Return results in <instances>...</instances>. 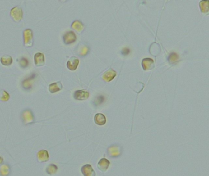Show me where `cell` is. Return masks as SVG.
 Returning <instances> with one entry per match:
<instances>
[{"label": "cell", "instance_id": "cell-3", "mask_svg": "<svg viewBox=\"0 0 209 176\" xmlns=\"http://www.w3.org/2000/svg\"><path fill=\"white\" fill-rule=\"evenodd\" d=\"M21 117L25 124L32 123L34 121V117L31 110H26L21 113Z\"/></svg>", "mask_w": 209, "mask_h": 176}, {"label": "cell", "instance_id": "cell-21", "mask_svg": "<svg viewBox=\"0 0 209 176\" xmlns=\"http://www.w3.org/2000/svg\"><path fill=\"white\" fill-rule=\"evenodd\" d=\"M10 98L9 94L4 90H1L0 91V100L1 101H7Z\"/></svg>", "mask_w": 209, "mask_h": 176}, {"label": "cell", "instance_id": "cell-6", "mask_svg": "<svg viewBox=\"0 0 209 176\" xmlns=\"http://www.w3.org/2000/svg\"><path fill=\"white\" fill-rule=\"evenodd\" d=\"M84 176H96V173L90 165H85L81 168Z\"/></svg>", "mask_w": 209, "mask_h": 176}, {"label": "cell", "instance_id": "cell-22", "mask_svg": "<svg viewBox=\"0 0 209 176\" xmlns=\"http://www.w3.org/2000/svg\"><path fill=\"white\" fill-rule=\"evenodd\" d=\"M200 7L201 11L203 13H207L209 12V1L206 3V6H203L201 2H200Z\"/></svg>", "mask_w": 209, "mask_h": 176}, {"label": "cell", "instance_id": "cell-16", "mask_svg": "<svg viewBox=\"0 0 209 176\" xmlns=\"http://www.w3.org/2000/svg\"><path fill=\"white\" fill-rule=\"evenodd\" d=\"M71 27H72V28H73L74 29L77 31V32H81L84 29V26H83L82 23L81 22H80L79 21H74L72 23V25H71Z\"/></svg>", "mask_w": 209, "mask_h": 176}, {"label": "cell", "instance_id": "cell-17", "mask_svg": "<svg viewBox=\"0 0 209 176\" xmlns=\"http://www.w3.org/2000/svg\"><path fill=\"white\" fill-rule=\"evenodd\" d=\"M35 74H33V75H32V76L31 77H29V78L25 79L23 81L22 86H23V87L24 89H29L31 88V81L35 78Z\"/></svg>", "mask_w": 209, "mask_h": 176}, {"label": "cell", "instance_id": "cell-12", "mask_svg": "<svg viewBox=\"0 0 209 176\" xmlns=\"http://www.w3.org/2000/svg\"><path fill=\"white\" fill-rule=\"evenodd\" d=\"M117 75V73L115 70H114L112 69H110L108 70L103 76V78L105 81L109 82L112 81L114 78Z\"/></svg>", "mask_w": 209, "mask_h": 176}, {"label": "cell", "instance_id": "cell-14", "mask_svg": "<svg viewBox=\"0 0 209 176\" xmlns=\"http://www.w3.org/2000/svg\"><path fill=\"white\" fill-rule=\"evenodd\" d=\"M95 122L99 125H103L106 123V118L104 115L98 113L96 114L95 116Z\"/></svg>", "mask_w": 209, "mask_h": 176}, {"label": "cell", "instance_id": "cell-7", "mask_svg": "<svg viewBox=\"0 0 209 176\" xmlns=\"http://www.w3.org/2000/svg\"><path fill=\"white\" fill-rule=\"evenodd\" d=\"M74 98L79 100H84L87 99L89 97V93L88 91L84 90H79L74 93Z\"/></svg>", "mask_w": 209, "mask_h": 176}, {"label": "cell", "instance_id": "cell-9", "mask_svg": "<svg viewBox=\"0 0 209 176\" xmlns=\"http://www.w3.org/2000/svg\"><path fill=\"white\" fill-rule=\"evenodd\" d=\"M62 88L63 86L62 84V83L60 81H58L50 84L49 86V91L53 94L61 91Z\"/></svg>", "mask_w": 209, "mask_h": 176}, {"label": "cell", "instance_id": "cell-24", "mask_svg": "<svg viewBox=\"0 0 209 176\" xmlns=\"http://www.w3.org/2000/svg\"><path fill=\"white\" fill-rule=\"evenodd\" d=\"M129 52H130V50H129V48H124V49L122 51V55H128V54L129 53Z\"/></svg>", "mask_w": 209, "mask_h": 176}, {"label": "cell", "instance_id": "cell-20", "mask_svg": "<svg viewBox=\"0 0 209 176\" xmlns=\"http://www.w3.org/2000/svg\"><path fill=\"white\" fill-rule=\"evenodd\" d=\"M179 61V56L177 53H172L169 56V61L172 64H175Z\"/></svg>", "mask_w": 209, "mask_h": 176}, {"label": "cell", "instance_id": "cell-11", "mask_svg": "<svg viewBox=\"0 0 209 176\" xmlns=\"http://www.w3.org/2000/svg\"><path fill=\"white\" fill-rule=\"evenodd\" d=\"M142 65L144 70H151L154 67V61L150 58L144 59L142 62Z\"/></svg>", "mask_w": 209, "mask_h": 176}, {"label": "cell", "instance_id": "cell-18", "mask_svg": "<svg viewBox=\"0 0 209 176\" xmlns=\"http://www.w3.org/2000/svg\"><path fill=\"white\" fill-rule=\"evenodd\" d=\"M57 169H58V168H57V166L55 165H54V164H50L46 168V172L49 174L52 175V174H55L57 173Z\"/></svg>", "mask_w": 209, "mask_h": 176}, {"label": "cell", "instance_id": "cell-25", "mask_svg": "<svg viewBox=\"0 0 209 176\" xmlns=\"http://www.w3.org/2000/svg\"><path fill=\"white\" fill-rule=\"evenodd\" d=\"M3 163V158L0 156V165Z\"/></svg>", "mask_w": 209, "mask_h": 176}, {"label": "cell", "instance_id": "cell-15", "mask_svg": "<svg viewBox=\"0 0 209 176\" xmlns=\"http://www.w3.org/2000/svg\"><path fill=\"white\" fill-rule=\"evenodd\" d=\"M1 62L3 65H10L12 63V58L11 56L6 55L1 58Z\"/></svg>", "mask_w": 209, "mask_h": 176}, {"label": "cell", "instance_id": "cell-23", "mask_svg": "<svg viewBox=\"0 0 209 176\" xmlns=\"http://www.w3.org/2000/svg\"><path fill=\"white\" fill-rule=\"evenodd\" d=\"M19 63H20V65L21 66L22 68H25L28 66V60L26 58H21L20 61H19Z\"/></svg>", "mask_w": 209, "mask_h": 176}, {"label": "cell", "instance_id": "cell-19", "mask_svg": "<svg viewBox=\"0 0 209 176\" xmlns=\"http://www.w3.org/2000/svg\"><path fill=\"white\" fill-rule=\"evenodd\" d=\"M10 172V167L7 165H3L0 168V174L2 176H7Z\"/></svg>", "mask_w": 209, "mask_h": 176}, {"label": "cell", "instance_id": "cell-4", "mask_svg": "<svg viewBox=\"0 0 209 176\" xmlns=\"http://www.w3.org/2000/svg\"><path fill=\"white\" fill-rule=\"evenodd\" d=\"M76 40V36L73 31L67 32L63 36V41L65 44L69 45L74 43Z\"/></svg>", "mask_w": 209, "mask_h": 176}, {"label": "cell", "instance_id": "cell-2", "mask_svg": "<svg viewBox=\"0 0 209 176\" xmlns=\"http://www.w3.org/2000/svg\"><path fill=\"white\" fill-rule=\"evenodd\" d=\"M11 16L14 21L19 22L23 17L22 10L20 7H15L11 11Z\"/></svg>", "mask_w": 209, "mask_h": 176}, {"label": "cell", "instance_id": "cell-5", "mask_svg": "<svg viewBox=\"0 0 209 176\" xmlns=\"http://www.w3.org/2000/svg\"><path fill=\"white\" fill-rule=\"evenodd\" d=\"M79 64V59L75 56H72L69 59L67 62V67L71 70H75Z\"/></svg>", "mask_w": 209, "mask_h": 176}, {"label": "cell", "instance_id": "cell-8", "mask_svg": "<svg viewBox=\"0 0 209 176\" xmlns=\"http://www.w3.org/2000/svg\"><path fill=\"white\" fill-rule=\"evenodd\" d=\"M35 64L37 67H41L45 64V57L42 53H37L35 55Z\"/></svg>", "mask_w": 209, "mask_h": 176}, {"label": "cell", "instance_id": "cell-13", "mask_svg": "<svg viewBox=\"0 0 209 176\" xmlns=\"http://www.w3.org/2000/svg\"><path fill=\"white\" fill-rule=\"evenodd\" d=\"M38 159L39 162H46L49 160V156L48 152L45 150H41L38 153Z\"/></svg>", "mask_w": 209, "mask_h": 176}, {"label": "cell", "instance_id": "cell-1", "mask_svg": "<svg viewBox=\"0 0 209 176\" xmlns=\"http://www.w3.org/2000/svg\"><path fill=\"white\" fill-rule=\"evenodd\" d=\"M23 39L24 45L26 47H30L33 46V32L31 29H27L23 31Z\"/></svg>", "mask_w": 209, "mask_h": 176}, {"label": "cell", "instance_id": "cell-10", "mask_svg": "<svg viewBox=\"0 0 209 176\" xmlns=\"http://www.w3.org/2000/svg\"><path fill=\"white\" fill-rule=\"evenodd\" d=\"M110 165V161L107 160L106 158H102L100 160L98 164V169L101 171L102 172H105Z\"/></svg>", "mask_w": 209, "mask_h": 176}]
</instances>
